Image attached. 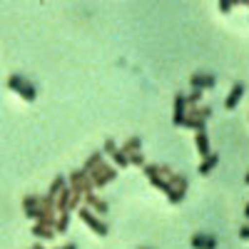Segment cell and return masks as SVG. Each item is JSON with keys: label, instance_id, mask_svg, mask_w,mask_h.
<instances>
[{"label": "cell", "instance_id": "6da1fadb", "mask_svg": "<svg viewBox=\"0 0 249 249\" xmlns=\"http://www.w3.org/2000/svg\"><path fill=\"white\" fill-rule=\"evenodd\" d=\"M88 175H90V182H92L95 190H102V187L110 184V182L117 177V170L112 167V164H107V162H100L97 167H95V170H90Z\"/></svg>", "mask_w": 249, "mask_h": 249}, {"label": "cell", "instance_id": "7a4b0ae2", "mask_svg": "<svg viewBox=\"0 0 249 249\" xmlns=\"http://www.w3.org/2000/svg\"><path fill=\"white\" fill-rule=\"evenodd\" d=\"M8 88H10L13 92H18L25 102H33V100H35V95H37L35 85H33V82H28L23 75H10V77H8Z\"/></svg>", "mask_w": 249, "mask_h": 249}, {"label": "cell", "instance_id": "3957f363", "mask_svg": "<svg viewBox=\"0 0 249 249\" xmlns=\"http://www.w3.org/2000/svg\"><path fill=\"white\" fill-rule=\"evenodd\" d=\"M68 187H70L72 192H82V195L95 192V187H92V182H90V175H88L85 170H72V172L68 175Z\"/></svg>", "mask_w": 249, "mask_h": 249}, {"label": "cell", "instance_id": "277c9868", "mask_svg": "<svg viewBox=\"0 0 249 249\" xmlns=\"http://www.w3.org/2000/svg\"><path fill=\"white\" fill-rule=\"evenodd\" d=\"M77 214H80V219L85 222V224L90 227V230L97 234V237H107V232H110V230H107V224L102 222L100 217H95V212H90L88 207H82V210H80Z\"/></svg>", "mask_w": 249, "mask_h": 249}, {"label": "cell", "instance_id": "5b68a950", "mask_svg": "<svg viewBox=\"0 0 249 249\" xmlns=\"http://www.w3.org/2000/svg\"><path fill=\"white\" fill-rule=\"evenodd\" d=\"M190 82H192V90H202L204 92V90H212L217 85V77L210 75V72H202V75L197 72V75L190 77Z\"/></svg>", "mask_w": 249, "mask_h": 249}, {"label": "cell", "instance_id": "8992f818", "mask_svg": "<svg viewBox=\"0 0 249 249\" xmlns=\"http://www.w3.org/2000/svg\"><path fill=\"white\" fill-rule=\"evenodd\" d=\"M82 199H85V207H88L90 212H97V214H107V210H110V207H107V202H105V199H100L95 192L85 195Z\"/></svg>", "mask_w": 249, "mask_h": 249}, {"label": "cell", "instance_id": "52a82bcc", "mask_svg": "<svg viewBox=\"0 0 249 249\" xmlns=\"http://www.w3.org/2000/svg\"><path fill=\"white\" fill-rule=\"evenodd\" d=\"M242 97H244V85H242V82H234L230 95H227V100H224V107L227 110H234L239 102H242Z\"/></svg>", "mask_w": 249, "mask_h": 249}, {"label": "cell", "instance_id": "ba28073f", "mask_svg": "<svg viewBox=\"0 0 249 249\" xmlns=\"http://www.w3.org/2000/svg\"><path fill=\"white\" fill-rule=\"evenodd\" d=\"M184 117H187V102H184V95H182V92H177V95H175V112H172V122L179 127Z\"/></svg>", "mask_w": 249, "mask_h": 249}, {"label": "cell", "instance_id": "9c48e42d", "mask_svg": "<svg viewBox=\"0 0 249 249\" xmlns=\"http://www.w3.org/2000/svg\"><path fill=\"white\" fill-rule=\"evenodd\" d=\"M192 249H217V239L212 234H192Z\"/></svg>", "mask_w": 249, "mask_h": 249}, {"label": "cell", "instance_id": "30bf717a", "mask_svg": "<svg viewBox=\"0 0 249 249\" xmlns=\"http://www.w3.org/2000/svg\"><path fill=\"white\" fill-rule=\"evenodd\" d=\"M195 144H197V152H199V157H202V160L212 155V150H210V137H207V132H204V130L195 135Z\"/></svg>", "mask_w": 249, "mask_h": 249}, {"label": "cell", "instance_id": "8fae6325", "mask_svg": "<svg viewBox=\"0 0 249 249\" xmlns=\"http://www.w3.org/2000/svg\"><path fill=\"white\" fill-rule=\"evenodd\" d=\"M70 199H72V190L70 187H65L57 197H55V212H68V207H70Z\"/></svg>", "mask_w": 249, "mask_h": 249}, {"label": "cell", "instance_id": "7c38bea8", "mask_svg": "<svg viewBox=\"0 0 249 249\" xmlns=\"http://www.w3.org/2000/svg\"><path fill=\"white\" fill-rule=\"evenodd\" d=\"M120 150L124 155H130V152H142V137H130V140H124L120 144Z\"/></svg>", "mask_w": 249, "mask_h": 249}, {"label": "cell", "instance_id": "4fadbf2b", "mask_svg": "<svg viewBox=\"0 0 249 249\" xmlns=\"http://www.w3.org/2000/svg\"><path fill=\"white\" fill-rule=\"evenodd\" d=\"M219 164V155H210V157H204L202 162H199V175H210L214 167Z\"/></svg>", "mask_w": 249, "mask_h": 249}, {"label": "cell", "instance_id": "5bb4252c", "mask_svg": "<svg viewBox=\"0 0 249 249\" xmlns=\"http://www.w3.org/2000/svg\"><path fill=\"white\" fill-rule=\"evenodd\" d=\"M167 182H170L172 190H177V192H182V195L187 192V184H190V182H187V177H182V175H177V172H175Z\"/></svg>", "mask_w": 249, "mask_h": 249}, {"label": "cell", "instance_id": "9a60e30c", "mask_svg": "<svg viewBox=\"0 0 249 249\" xmlns=\"http://www.w3.org/2000/svg\"><path fill=\"white\" fill-rule=\"evenodd\" d=\"M65 187H68V179L65 177H62V175H57L55 179H53V184H50V190H48V195L50 197H57L62 190H65Z\"/></svg>", "mask_w": 249, "mask_h": 249}, {"label": "cell", "instance_id": "2e32d148", "mask_svg": "<svg viewBox=\"0 0 249 249\" xmlns=\"http://www.w3.org/2000/svg\"><path fill=\"white\" fill-rule=\"evenodd\" d=\"M102 155H105V152H102V150H97V152H92L88 160H85V164H82V170H85V172H90V170H95L97 167V164L100 162H105V160H102Z\"/></svg>", "mask_w": 249, "mask_h": 249}, {"label": "cell", "instance_id": "e0dca14e", "mask_svg": "<svg viewBox=\"0 0 249 249\" xmlns=\"http://www.w3.org/2000/svg\"><path fill=\"white\" fill-rule=\"evenodd\" d=\"M68 227H70V212H60V217L55 219V234L68 232Z\"/></svg>", "mask_w": 249, "mask_h": 249}, {"label": "cell", "instance_id": "ac0fdd59", "mask_svg": "<svg viewBox=\"0 0 249 249\" xmlns=\"http://www.w3.org/2000/svg\"><path fill=\"white\" fill-rule=\"evenodd\" d=\"M110 155H112V162L117 164L120 170H124V167H130V160H127V155H124V152H122L120 147H117L115 152H110Z\"/></svg>", "mask_w": 249, "mask_h": 249}, {"label": "cell", "instance_id": "d6986e66", "mask_svg": "<svg viewBox=\"0 0 249 249\" xmlns=\"http://www.w3.org/2000/svg\"><path fill=\"white\" fill-rule=\"evenodd\" d=\"M33 234H35L37 239H53V237H55V230H50V227H40V224H35V227H33Z\"/></svg>", "mask_w": 249, "mask_h": 249}, {"label": "cell", "instance_id": "ffe728a7", "mask_svg": "<svg viewBox=\"0 0 249 249\" xmlns=\"http://www.w3.org/2000/svg\"><path fill=\"white\" fill-rule=\"evenodd\" d=\"M199 100H202V90H192L190 95H184L187 107H197V105H199Z\"/></svg>", "mask_w": 249, "mask_h": 249}, {"label": "cell", "instance_id": "44dd1931", "mask_svg": "<svg viewBox=\"0 0 249 249\" xmlns=\"http://www.w3.org/2000/svg\"><path fill=\"white\" fill-rule=\"evenodd\" d=\"M150 184H152V187H157V190H162L164 195H167V192L172 190L170 182H167V179H162V177H150Z\"/></svg>", "mask_w": 249, "mask_h": 249}, {"label": "cell", "instance_id": "7402d4cb", "mask_svg": "<svg viewBox=\"0 0 249 249\" xmlns=\"http://www.w3.org/2000/svg\"><path fill=\"white\" fill-rule=\"evenodd\" d=\"M35 207H40V195H28L23 199V210L28 212V210H35Z\"/></svg>", "mask_w": 249, "mask_h": 249}, {"label": "cell", "instance_id": "603a6c76", "mask_svg": "<svg viewBox=\"0 0 249 249\" xmlns=\"http://www.w3.org/2000/svg\"><path fill=\"white\" fill-rule=\"evenodd\" d=\"M127 160H130V164H135V167H144V164H147V162H144V155H142V152H130Z\"/></svg>", "mask_w": 249, "mask_h": 249}, {"label": "cell", "instance_id": "cb8c5ba5", "mask_svg": "<svg viewBox=\"0 0 249 249\" xmlns=\"http://www.w3.org/2000/svg\"><path fill=\"white\" fill-rule=\"evenodd\" d=\"M142 172L147 175V179H150V177H157V175H160V164H157V162H152V164H144Z\"/></svg>", "mask_w": 249, "mask_h": 249}, {"label": "cell", "instance_id": "d4e9b609", "mask_svg": "<svg viewBox=\"0 0 249 249\" xmlns=\"http://www.w3.org/2000/svg\"><path fill=\"white\" fill-rule=\"evenodd\" d=\"M172 175H175V170L170 167V164H160V175H157V177H162V179H170Z\"/></svg>", "mask_w": 249, "mask_h": 249}, {"label": "cell", "instance_id": "484cf974", "mask_svg": "<svg viewBox=\"0 0 249 249\" xmlns=\"http://www.w3.org/2000/svg\"><path fill=\"white\" fill-rule=\"evenodd\" d=\"M167 199H170L172 204H179V202L184 199V195H182V192H177V190H170V192H167Z\"/></svg>", "mask_w": 249, "mask_h": 249}, {"label": "cell", "instance_id": "4316f807", "mask_svg": "<svg viewBox=\"0 0 249 249\" xmlns=\"http://www.w3.org/2000/svg\"><path fill=\"white\" fill-rule=\"evenodd\" d=\"M115 150H117V142H115V140H105V147H102V152L110 155V152H115Z\"/></svg>", "mask_w": 249, "mask_h": 249}, {"label": "cell", "instance_id": "83f0119b", "mask_svg": "<svg viewBox=\"0 0 249 249\" xmlns=\"http://www.w3.org/2000/svg\"><path fill=\"white\" fill-rule=\"evenodd\" d=\"M232 8H234V3H219V10L222 13H230Z\"/></svg>", "mask_w": 249, "mask_h": 249}, {"label": "cell", "instance_id": "f1b7e54d", "mask_svg": "<svg viewBox=\"0 0 249 249\" xmlns=\"http://www.w3.org/2000/svg\"><path fill=\"white\" fill-rule=\"evenodd\" d=\"M239 237H242V239H249V224H244L242 230H239Z\"/></svg>", "mask_w": 249, "mask_h": 249}, {"label": "cell", "instance_id": "f546056e", "mask_svg": "<svg viewBox=\"0 0 249 249\" xmlns=\"http://www.w3.org/2000/svg\"><path fill=\"white\" fill-rule=\"evenodd\" d=\"M57 249H77L75 244H62V247H57Z\"/></svg>", "mask_w": 249, "mask_h": 249}, {"label": "cell", "instance_id": "4dcf8cb0", "mask_svg": "<svg viewBox=\"0 0 249 249\" xmlns=\"http://www.w3.org/2000/svg\"><path fill=\"white\" fill-rule=\"evenodd\" d=\"M244 217H247V219H249V204H247V207H244Z\"/></svg>", "mask_w": 249, "mask_h": 249}, {"label": "cell", "instance_id": "1f68e13d", "mask_svg": "<svg viewBox=\"0 0 249 249\" xmlns=\"http://www.w3.org/2000/svg\"><path fill=\"white\" fill-rule=\"evenodd\" d=\"M33 249H45V247H43V244H35V247H33Z\"/></svg>", "mask_w": 249, "mask_h": 249}, {"label": "cell", "instance_id": "d6a6232c", "mask_svg": "<svg viewBox=\"0 0 249 249\" xmlns=\"http://www.w3.org/2000/svg\"><path fill=\"white\" fill-rule=\"evenodd\" d=\"M244 182H247V184H249V172H247V175H244Z\"/></svg>", "mask_w": 249, "mask_h": 249}, {"label": "cell", "instance_id": "836d02e7", "mask_svg": "<svg viewBox=\"0 0 249 249\" xmlns=\"http://www.w3.org/2000/svg\"><path fill=\"white\" fill-rule=\"evenodd\" d=\"M140 249H147V247H140Z\"/></svg>", "mask_w": 249, "mask_h": 249}, {"label": "cell", "instance_id": "e575fe53", "mask_svg": "<svg viewBox=\"0 0 249 249\" xmlns=\"http://www.w3.org/2000/svg\"><path fill=\"white\" fill-rule=\"evenodd\" d=\"M247 8H249V3H247Z\"/></svg>", "mask_w": 249, "mask_h": 249}]
</instances>
